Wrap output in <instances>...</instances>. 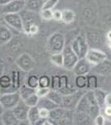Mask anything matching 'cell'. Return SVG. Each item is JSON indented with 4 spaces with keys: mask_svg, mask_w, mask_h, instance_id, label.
Wrapping results in <instances>:
<instances>
[{
    "mask_svg": "<svg viewBox=\"0 0 111 125\" xmlns=\"http://www.w3.org/2000/svg\"><path fill=\"white\" fill-rule=\"evenodd\" d=\"M25 9L24 0H13L6 5L2 6L1 13H19Z\"/></svg>",
    "mask_w": 111,
    "mask_h": 125,
    "instance_id": "12",
    "label": "cell"
},
{
    "mask_svg": "<svg viewBox=\"0 0 111 125\" xmlns=\"http://www.w3.org/2000/svg\"><path fill=\"white\" fill-rule=\"evenodd\" d=\"M73 124H94V119L90 117L87 113H78L74 111Z\"/></svg>",
    "mask_w": 111,
    "mask_h": 125,
    "instance_id": "16",
    "label": "cell"
},
{
    "mask_svg": "<svg viewBox=\"0 0 111 125\" xmlns=\"http://www.w3.org/2000/svg\"><path fill=\"white\" fill-rule=\"evenodd\" d=\"M24 1H25V0H24Z\"/></svg>",
    "mask_w": 111,
    "mask_h": 125,
    "instance_id": "50",
    "label": "cell"
},
{
    "mask_svg": "<svg viewBox=\"0 0 111 125\" xmlns=\"http://www.w3.org/2000/svg\"><path fill=\"white\" fill-rule=\"evenodd\" d=\"M21 100L18 91L5 93L0 95V102L4 109H13Z\"/></svg>",
    "mask_w": 111,
    "mask_h": 125,
    "instance_id": "5",
    "label": "cell"
},
{
    "mask_svg": "<svg viewBox=\"0 0 111 125\" xmlns=\"http://www.w3.org/2000/svg\"><path fill=\"white\" fill-rule=\"evenodd\" d=\"M69 85V78L66 75L63 74V75L60 76V88L59 91H61L62 89L66 88V87Z\"/></svg>",
    "mask_w": 111,
    "mask_h": 125,
    "instance_id": "38",
    "label": "cell"
},
{
    "mask_svg": "<svg viewBox=\"0 0 111 125\" xmlns=\"http://www.w3.org/2000/svg\"><path fill=\"white\" fill-rule=\"evenodd\" d=\"M3 68H4V67H3V64L1 62H0V76L3 74Z\"/></svg>",
    "mask_w": 111,
    "mask_h": 125,
    "instance_id": "46",
    "label": "cell"
},
{
    "mask_svg": "<svg viewBox=\"0 0 111 125\" xmlns=\"http://www.w3.org/2000/svg\"><path fill=\"white\" fill-rule=\"evenodd\" d=\"M108 45H109V48H110V49H111V40H110V41H109V43H108Z\"/></svg>",
    "mask_w": 111,
    "mask_h": 125,
    "instance_id": "49",
    "label": "cell"
},
{
    "mask_svg": "<svg viewBox=\"0 0 111 125\" xmlns=\"http://www.w3.org/2000/svg\"><path fill=\"white\" fill-rule=\"evenodd\" d=\"M37 107L39 108H46V109L51 111L54 108L59 107L56 104H55L52 100L48 98L47 97H43V98H40L39 101H38Z\"/></svg>",
    "mask_w": 111,
    "mask_h": 125,
    "instance_id": "22",
    "label": "cell"
},
{
    "mask_svg": "<svg viewBox=\"0 0 111 125\" xmlns=\"http://www.w3.org/2000/svg\"><path fill=\"white\" fill-rule=\"evenodd\" d=\"M61 10H54L53 13H52V19L55 21H61Z\"/></svg>",
    "mask_w": 111,
    "mask_h": 125,
    "instance_id": "41",
    "label": "cell"
},
{
    "mask_svg": "<svg viewBox=\"0 0 111 125\" xmlns=\"http://www.w3.org/2000/svg\"><path fill=\"white\" fill-rule=\"evenodd\" d=\"M51 86V78L47 75H42L39 77V83H38V87H42V88H50Z\"/></svg>",
    "mask_w": 111,
    "mask_h": 125,
    "instance_id": "34",
    "label": "cell"
},
{
    "mask_svg": "<svg viewBox=\"0 0 111 125\" xmlns=\"http://www.w3.org/2000/svg\"><path fill=\"white\" fill-rule=\"evenodd\" d=\"M49 110L46 109V108H39V114H40V118H48L49 116Z\"/></svg>",
    "mask_w": 111,
    "mask_h": 125,
    "instance_id": "42",
    "label": "cell"
},
{
    "mask_svg": "<svg viewBox=\"0 0 111 125\" xmlns=\"http://www.w3.org/2000/svg\"><path fill=\"white\" fill-rule=\"evenodd\" d=\"M1 122L4 125H17L20 121L14 114L13 109H5L1 115Z\"/></svg>",
    "mask_w": 111,
    "mask_h": 125,
    "instance_id": "15",
    "label": "cell"
},
{
    "mask_svg": "<svg viewBox=\"0 0 111 125\" xmlns=\"http://www.w3.org/2000/svg\"><path fill=\"white\" fill-rule=\"evenodd\" d=\"M74 111L78 113H87L88 114V100L85 93L82 95L80 99L79 100L77 105H76Z\"/></svg>",
    "mask_w": 111,
    "mask_h": 125,
    "instance_id": "25",
    "label": "cell"
},
{
    "mask_svg": "<svg viewBox=\"0 0 111 125\" xmlns=\"http://www.w3.org/2000/svg\"><path fill=\"white\" fill-rule=\"evenodd\" d=\"M52 13L53 10L51 9H41V11L39 12V16L42 20L50 21L52 20Z\"/></svg>",
    "mask_w": 111,
    "mask_h": 125,
    "instance_id": "33",
    "label": "cell"
},
{
    "mask_svg": "<svg viewBox=\"0 0 111 125\" xmlns=\"http://www.w3.org/2000/svg\"><path fill=\"white\" fill-rule=\"evenodd\" d=\"M16 65L22 71L29 72L33 69L35 67V61L30 54L23 53L16 59Z\"/></svg>",
    "mask_w": 111,
    "mask_h": 125,
    "instance_id": "8",
    "label": "cell"
},
{
    "mask_svg": "<svg viewBox=\"0 0 111 125\" xmlns=\"http://www.w3.org/2000/svg\"><path fill=\"white\" fill-rule=\"evenodd\" d=\"M62 17H61V22H63L65 24H70L75 21L76 19V13L73 10L66 9L61 10Z\"/></svg>",
    "mask_w": 111,
    "mask_h": 125,
    "instance_id": "23",
    "label": "cell"
},
{
    "mask_svg": "<svg viewBox=\"0 0 111 125\" xmlns=\"http://www.w3.org/2000/svg\"><path fill=\"white\" fill-rule=\"evenodd\" d=\"M48 98H50L51 100H52L55 104H56L57 105L60 106L62 102V98H63V94H61L60 91L57 90H52L51 89L48 93V94L46 95Z\"/></svg>",
    "mask_w": 111,
    "mask_h": 125,
    "instance_id": "27",
    "label": "cell"
},
{
    "mask_svg": "<svg viewBox=\"0 0 111 125\" xmlns=\"http://www.w3.org/2000/svg\"><path fill=\"white\" fill-rule=\"evenodd\" d=\"M93 93H94V98H95L96 101H97L98 104L100 105V108H104L105 104H104V100H105V97L107 93L105 91H104L101 88H95L94 90H93Z\"/></svg>",
    "mask_w": 111,
    "mask_h": 125,
    "instance_id": "24",
    "label": "cell"
},
{
    "mask_svg": "<svg viewBox=\"0 0 111 125\" xmlns=\"http://www.w3.org/2000/svg\"><path fill=\"white\" fill-rule=\"evenodd\" d=\"M3 21L8 26L17 30L20 33H24L23 23L20 13H4L3 14Z\"/></svg>",
    "mask_w": 111,
    "mask_h": 125,
    "instance_id": "6",
    "label": "cell"
},
{
    "mask_svg": "<svg viewBox=\"0 0 111 125\" xmlns=\"http://www.w3.org/2000/svg\"><path fill=\"white\" fill-rule=\"evenodd\" d=\"M83 89H78L77 91L72 93L70 94H66V95H63V98H62V102L60 106L66 108H70V109H75L76 105H77L79 100L82 95L85 94V91H82Z\"/></svg>",
    "mask_w": 111,
    "mask_h": 125,
    "instance_id": "7",
    "label": "cell"
},
{
    "mask_svg": "<svg viewBox=\"0 0 111 125\" xmlns=\"http://www.w3.org/2000/svg\"><path fill=\"white\" fill-rule=\"evenodd\" d=\"M51 90L50 88H42V87H38L37 88H36L35 94L39 97V98H43V97H46L48 94V93Z\"/></svg>",
    "mask_w": 111,
    "mask_h": 125,
    "instance_id": "37",
    "label": "cell"
},
{
    "mask_svg": "<svg viewBox=\"0 0 111 125\" xmlns=\"http://www.w3.org/2000/svg\"><path fill=\"white\" fill-rule=\"evenodd\" d=\"M66 46V38L62 33L56 32L52 33L47 39V47L48 51L51 53H60Z\"/></svg>",
    "mask_w": 111,
    "mask_h": 125,
    "instance_id": "1",
    "label": "cell"
},
{
    "mask_svg": "<svg viewBox=\"0 0 111 125\" xmlns=\"http://www.w3.org/2000/svg\"><path fill=\"white\" fill-rule=\"evenodd\" d=\"M70 47L79 58H85L86 53L90 48L86 39L80 35L77 36L73 39V41L70 43Z\"/></svg>",
    "mask_w": 111,
    "mask_h": 125,
    "instance_id": "2",
    "label": "cell"
},
{
    "mask_svg": "<svg viewBox=\"0 0 111 125\" xmlns=\"http://www.w3.org/2000/svg\"><path fill=\"white\" fill-rule=\"evenodd\" d=\"M105 118L102 114H98L95 118H94V124L95 125H104L105 124Z\"/></svg>",
    "mask_w": 111,
    "mask_h": 125,
    "instance_id": "39",
    "label": "cell"
},
{
    "mask_svg": "<svg viewBox=\"0 0 111 125\" xmlns=\"http://www.w3.org/2000/svg\"><path fill=\"white\" fill-rule=\"evenodd\" d=\"M94 73L100 74L101 76H110L111 75V61L105 59L97 65H94L91 69Z\"/></svg>",
    "mask_w": 111,
    "mask_h": 125,
    "instance_id": "14",
    "label": "cell"
},
{
    "mask_svg": "<svg viewBox=\"0 0 111 125\" xmlns=\"http://www.w3.org/2000/svg\"><path fill=\"white\" fill-rule=\"evenodd\" d=\"M11 1H13V0H0V6L6 5L7 3H10Z\"/></svg>",
    "mask_w": 111,
    "mask_h": 125,
    "instance_id": "45",
    "label": "cell"
},
{
    "mask_svg": "<svg viewBox=\"0 0 111 125\" xmlns=\"http://www.w3.org/2000/svg\"><path fill=\"white\" fill-rule=\"evenodd\" d=\"M85 58L94 66L97 65V64L100 63V62L107 59V55L102 50L95 48H89L87 53L85 55Z\"/></svg>",
    "mask_w": 111,
    "mask_h": 125,
    "instance_id": "9",
    "label": "cell"
},
{
    "mask_svg": "<svg viewBox=\"0 0 111 125\" xmlns=\"http://www.w3.org/2000/svg\"><path fill=\"white\" fill-rule=\"evenodd\" d=\"M93 68V65L85 58H79L71 71L76 76L77 75H87L90 73Z\"/></svg>",
    "mask_w": 111,
    "mask_h": 125,
    "instance_id": "10",
    "label": "cell"
},
{
    "mask_svg": "<svg viewBox=\"0 0 111 125\" xmlns=\"http://www.w3.org/2000/svg\"><path fill=\"white\" fill-rule=\"evenodd\" d=\"M19 13L22 17V19H23L24 33H27L28 29L32 25L36 23L39 24L40 19H41L39 16V13H35V12H32L24 9Z\"/></svg>",
    "mask_w": 111,
    "mask_h": 125,
    "instance_id": "3",
    "label": "cell"
},
{
    "mask_svg": "<svg viewBox=\"0 0 111 125\" xmlns=\"http://www.w3.org/2000/svg\"><path fill=\"white\" fill-rule=\"evenodd\" d=\"M86 41L88 44L91 43L92 45H100L102 41V36L100 32H98L96 30H91V31H88L86 33Z\"/></svg>",
    "mask_w": 111,
    "mask_h": 125,
    "instance_id": "18",
    "label": "cell"
},
{
    "mask_svg": "<svg viewBox=\"0 0 111 125\" xmlns=\"http://www.w3.org/2000/svg\"><path fill=\"white\" fill-rule=\"evenodd\" d=\"M104 104H105V106H111V93L106 94Z\"/></svg>",
    "mask_w": 111,
    "mask_h": 125,
    "instance_id": "43",
    "label": "cell"
},
{
    "mask_svg": "<svg viewBox=\"0 0 111 125\" xmlns=\"http://www.w3.org/2000/svg\"><path fill=\"white\" fill-rule=\"evenodd\" d=\"M39 97H38L36 94H32L31 96H29L26 99H24L23 101L25 102V104H27L28 107H33V106H37L38 101H39Z\"/></svg>",
    "mask_w": 111,
    "mask_h": 125,
    "instance_id": "32",
    "label": "cell"
},
{
    "mask_svg": "<svg viewBox=\"0 0 111 125\" xmlns=\"http://www.w3.org/2000/svg\"><path fill=\"white\" fill-rule=\"evenodd\" d=\"M38 32H39V24L36 23V24L32 25L31 27L29 28L27 34H28V35H35Z\"/></svg>",
    "mask_w": 111,
    "mask_h": 125,
    "instance_id": "40",
    "label": "cell"
},
{
    "mask_svg": "<svg viewBox=\"0 0 111 125\" xmlns=\"http://www.w3.org/2000/svg\"><path fill=\"white\" fill-rule=\"evenodd\" d=\"M59 0H46L44 1L43 6L42 9H53L56 5L58 3Z\"/></svg>",
    "mask_w": 111,
    "mask_h": 125,
    "instance_id": "36",
    "label": "cell"
},
{
    "mask_svg": "<svg viewBox=\"0 0 111 125\" xmlns=\"http://www.w3.org/2000/svg\"><path fill=\"white\" fill-rule=\"evenodd\" d=\"M75 85L78 89H86V86H87V77H86V75L76 76Z\"/></svg>",
    "mask_w": 111,
    "mask_h": 125,
    "instance_id": "28",
    "label": "cell"
},
{
    "mask_svg": "<svg viewBox=\"0 0 111 125\" xmlns=\"http://www.w3.org/2000/svg\"><path fill=\"white\" fill-rule=\"evenodd\" d=\"M50 88L52 90L59 91L60 88V75H53L51 78V86Z\"/></svg>",
    "mask_w": 111,
    "mask_h": 125,
    "instance_id": "35",
    "label": "cell"
},
{
    "mask_svg": "<svg viewBox=\"0 0 111 125\" xmlns=\"http://www.w3.org/2000/svg\"><path fill=\"white\" fill-rule=\"evenodd\" d=\"M106 37H107V39H108L109 41H110V40H111V30L108 32V33H107Z\"/></svg>",
    "mask_w": 111,
    "mask_h": 125,
    "instance_id": "48",
    "label": "cell"
},
{
    "mask_svg": "<svg viewBox=\"0 0 111 125\" xmlns=\"http://www.w3.org/2000/svg\"><path fill=\"white\" fill-rule=\"evenodd\" d=\"M87 77V86H86V89L87 90H94L95 88H98V78L94 74L89 73L86 75Z\"/></svg>",
    "mask_w": 111,
    "mask_h": 125,
    "instance_id": "29",
    "label": "cell"
},
{
    "mask_svg": "<svg viewBox=\"0 0 111 125\" xmlns=\"http://www.w3.org/2000/svg\"><path fill=\"white\" fill-rule=\"evenodd\" d=\"M104 114L106 116H111V106H104Z\"/></svg>",
    "mask_w": 111,
    "mask_h": 125,
    "instance_id": "44",
    "label": "cell"
},
{
    "mask_svg": "<svg viewBox=\"0 0 111 125\" xmlns=\"http://www.w3.org/2000/svg\"><path fill=\"white\" fill-rule=\"evenodd\" d=\"M44 0H25V9L35 13H39L42 9Z\"/></svg>",
    "mask_w": 111,
    "mask_h": 125,
    "instance_id": "19",
    "label": "cell"
},
{
    "mask_svg": "<svg viewBox=\"0 0 111 125\" xmlns=\"http://www.w3.org/2000/svg\"><path fill=\"white\" fill-rule=\"evenodd\" d=\"M50 59L54 65L60 68H63V54H62V52L51 53Z\"/></svg>",
    "mask_w": 111,
    "mask_h": 125,
    "instance_id": "30",
    "label": "cell"
},
{
    "mask_svg": "<svg viewBox=\"0 0 111 125\" xmlns=\"http://www.w3.org/2000/svg\"><path fill=\"white\" fill-rule=\"evenodd\" d=\"M4 108H3V105H2V104H1V102H0V117H1V115L3 114V113L4 112Z\"/></svg>",
    "mask_w": 111,
    "mask_h": 125,
    "instance_id": "47",
    "label": "cell"
},
{
    "mask_svg": "<svg viewBox=\"0 0 111 125\" xmlns=\"http://www.w3.org/2000/svg\"><path fill=\"white\" fill-rule=\"evenodd\" d=\"M29 108L30 107H28L25 104V102L23 99H21L18 104L13 108L14 114H15L20 122L27 121V114L28 111H29Z\"/></svg>",
    "mask_w": 111,
    "mask_h": 125,
    "instance_id": "13",
    "label": "cell"
},
{
    "mask_svg": "<svg viewBox=\"0 0 111 125\" xmlns=\"http://www.w3.org/2000/svg\"><path fill=\"white\" fill-rule=\"evenodd\" d=\"M13 34L9 27L0 24V45L9 43L13 39Z\"/></svg>",
    "mask_w": 111,
    "mask_h": 125,
    "instance_id": "17",
    "label": "cell"
},
{
    "mask_svg": "<svg viewBox=\"0 0 111 125\" xmlns=\"http://www.w3.org/2000/svg\"><path fill=\"white\" fill-rule=\"evenodd\" d=\"M18 92H19L21 99L24 100V99H26L27 98H28L29 96H31L32 94H35L36 89L30 88V87H28L27 85H26L25 83H23V84H22V85L19 87Z\"/></svg>",
    "mask_w": 111,
    "mask_h": 125,
    "instance_id": "26",
    "label": "cell"
},
{
    "mask_svg": "<svg viewBox=\"0 0 111 125\" xmlns=\"http://www.w3.org/2000/svg\"><path fill=\"white\" fill-rule=\"evenodd\" d=\"M85 94L88 100V114L94 119L98 114H100L101 108L94 98L93 90H87L85 92Z\"/></svg>",
    "mask_w": 111,
    "mask_h": 125,
    "instance_id": "11",
    "label": "cell"
},
{
    "mask_svg": "<svg viewBox=\"0 0 111 125\" xmlns=\"http://www.w3.org/2000/svg\"><path fill=\"white\" fill-rule=\"evenodd\" d=\"M38 83H39V78L37 75H30L27 78H26L24 83L30 88L36 89L38 88Z\"/></svg>",
    "mask_w": 111,
    "mask_h": 125,
    "instance_id": "31",
    "label": "cell"
},
{
    "mask_svg": "<svg viewBox=\"0 0 111 125\" xmlns=\"http://www.w3.org/2000/svg\"><path fill=\"white\" fill-rule=\"evenodd\" d=\"M40 118L39 114V108L37 106L30 107L29 111L27 114V122L29 124L32 125H37V123L38 122Z\"/></svg>",
    "mask_w": 111,
    "mask_h": 125,
    "instance_id": "20",
    "label": "cell"
},
{
    "mask_svg": "<svg viewBox=\"0 0 111 125\" xmlns=\"http://www.w3.org/2000/svg\"><path fill=\"white\" fill-rule=\"evenodd\" d=\"M62 54H63V68L66 70L71 71L75 64L78 61V56L72 50L70 44H66L65 48L62 50Z\"/></svg>",
    "mask_w": 111,
    "mask_h": 125,
    "instance_id": "4",
    "label": "cell"
},
{
    "mask_svg": "<svg viewBox=\"0 0 111 125\" xmlns=\"http://www.w3.org/2000/svg\"><path fill=\"white\" fill-rule=\"evenodd\" d=\"M73 118H74V109H70V108H66L62 114L61 118L59 120L58 125H68L73 124Z\"/></svg>",
    "mask_w": 111,
    "mask_h": 125,
    "instance_id": "21",
    "label": "cell"
}]
</instances>
